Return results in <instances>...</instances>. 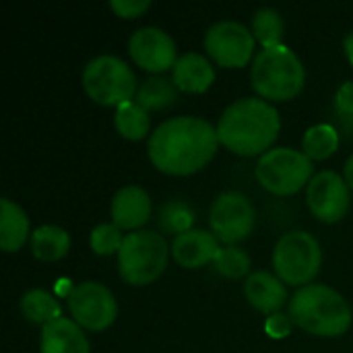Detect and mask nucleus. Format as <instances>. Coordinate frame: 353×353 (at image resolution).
I'll return each instance as SVG.
<instances>
[{
  "instance_id": "obj_1",
  "label": "nucleus",
  "mask_w": 353,
  "mask_h": 353,
  "mask_svg": "<svg viewBox=\"0 0 353 353\" xmlns=\"http://www.w3.org/2000/svg\"><path fill=\"white\" fill-rule=\"evenodd\" d=\"M217 128L199 116H176L161 122L149 137L151 163L168 176H190L217 153Z\"/></svg>"
},
{
  "instance_id": "obj_2",
  "label": "nucleus",
  "mask_w": 353,
  "mask_h": 353,
  "mask_svg": "<svg viewBox=\"0 0 353 353\" xmlns=\"http://www.w3.org/2000/svg\"><path fill=\"white\" fill-rule=\"evenodd\" d=\"M281 118L275 105L263 97H242L230 103L217 122V137L232 153L265 155L275 143Z\"/></svg>"
},
{
  "instance_id": "obj_3",
  "label": "nucleus",
  "mask_w": 353,
  "mask_h": 353,
  "mask_svg": "<svg viewBox=\"0 0 353 353\" xmlns=\"http://www.w3.org/2000/svg\"><path fill=\"white\" fill-rule=\"evenodd\" d=\"M290 319L302 331L316 337H339L352 327L347 300L325 283L300 288L290 300Z\"/></svg>"
},
{
  "instance_id": "obj_4",
  "label": "nucleus",
  "mask_w": 353,
  "mask_h": 353,
  "mask_svg": "<svg viewBox=\"0 0 353 353\" xmlns=\"http://www.w3.org/2000/svg\"><path fill=\"white\" fill-rule=\"evenodd\" d=\"M250 83L263 99L290 101L302 91L306 70L302 60L281 43L275 48H263L254 56L250 66Z\"/></svg>"
},
{
  "instance_id": "obj_5",
  "label": "nucleus",
  "mask_w": 353,
  "mask_h": 353,
  "mask_svg": "<svg viewBox=\"0 0 353 353\" xmlns=\"http://www.w3.org/2000/svg\"><path fill=\"white\" fill-rule=\"evenodd\" d=\"M170 246L159 232L137 230L124 236L118 252V273L128 285H149L168 267Z\"/></svg>"
},
{
  "instance_id": "obj_6",
  "label": "nucleus",
  "mask_w": 353,
  "mask_h": 353,
  "mask_svg": "<svg viewBox=\"0 0 353 353\" xmlns=\"http://www.w3.org/2000/svg\"><path fill=\"white\" fill-rule=\"evenodd\" d=\"M83 89L95 103L118 108L137 93V77L120 56L99 54L83 68Z\"/></svg>"
},
{
  "instance_id": "obj_7",
  "label": "nucleus",
  "mask_w": 353,
  "mask_h": 353,
  "mask_svg": "<svg viewBox=\"0 0 353 353\" xmlns=\"http://www.w3.org/2000/svg\"><path fill=\"white\" fill-rule=\"evenodd\" d=\"M314 165L312 159L294 147L269 149L256 161L254 176L259 184L277 196H292L310 184Z\"/></svg>"
},
{
  "instance_id": "obj_8",
  "label": "nucleus",
  "mask_w": 353,
  "mask_h": 353,
  "mask_svg": "<svg viewBox=\"0 0 353 353\" xmlns=\"http://www.w3.org/2000/svg\"><path fill=\"white\" fill-rule=\"evenodd\" d=\"M323 250L319 240L304 230H292L279 238L273 250L275 275L288 283L306 288L321 273Z\"/></svg>"
},
{
  "instance_id": "obj_9",
  "label": "nucleus",
  "mask_w": 353,
  "mask_h": 353,
  "mask_svg": "<svg viewBox=\"0 0 353 353\" xmlns=\"http://www.w3.org/2000/svg\"><path fill=\"white\" fill-rule=\"evenodd\" d=\"M256 223V211L250 199L240 190H225L217 194L209 209V225L213 236L228 244L236 246L246 240Z\"/></svg>"
},
{
  "instance_id": "obj_10",
  "label": "nucleus",
  "mask_w": 353,
  "mask_h": 353,
  "mask_svg": "<svg viewBox=\"0 0 353 353\" xmlns=\"http://www.w3.org/2000/svg\"><path fill=\"white\" fill-rule=\"evenodd\" d=\"M66 302L72 321L85 331H105L118 316V302L114 294L99 281H81L72 285Z\"/></svg>"
},
{
  "instance_id": "obj_11",
  "label": "nucleus",
  "mask_w": 353,
  "mask_h": 353,
  "mask_svg": "<svg viewBox=\"0 0 353 353\" xmlns=\"http://www.w3.org/2000/svg\"><path fill=\"white\" fill-rule=\"evenodd\" d=\"M254 33L240 21H217L205 33L209 58L223 68H242L254 52Z\"/></svg>"
},
{
  "instance_id": "obj_12",
  "label": "nucleus",
  "mask_w": 353,
  "mask_h": 353,
  "mask_svg": "<svg viewBox=\"0 0 353 353\" xmlns=\"http://www.w3.org/2000/svg\"><path fill=\"white\" fill-rule=\"evenodd\" d=\"M306 203L316 219L325 223L341 221L350 209V184L333 170L319 172L306 186Z\"/></svg>"
},
{
  "instance_id": "obj_13",
  "label": "nucleus",
  "mask_w": 353,
  "mask_h": 353,
  "mask_svg": "<svg viewBox=\"0 0 353 353\" xmlns=\"http://www.w3.org/2000/svg\"><path fill=\"white\" fill-rule=\"evenodd\" d=\"M128 54L137 66L149 72H163L168 68H174L180 58L172 35L155 25L141 27L130 35Z\"/></svg>"
},
{
  "instance_id": "obj_14",
  "label": "nucleus",
  "mask_w": 353,
  "mask_h": 353,
  "mask_svg": "<svg viewBox=\"0 0 353 353\" xmlns=\"http://www.w3.org/2000/svg\"><path fill=\"white\" fill-rule=\"evenodd\" d=\"M112 223L120 230L137 232L151 217V196L141 186H122L110 205Z\"/></svg>"
},
{
  "instance_id": "obj_15",
  "label": "nucleus",
  "mask_w": 353,
  "mask_h": 353,
  "mask_svg": "<svg viewBox=\"0 0 353 353\" xmlns=\"http://www.w3.org/2000/svg\"><path fill=\"white\" fill-rule=\"evenodd\" d=\"M219 252V240L213 236V232L192 228L186 234H180L174 238L172 244V256L174 261L184 269H199L215 261Z\"/></svg>"
},
{
  "instance_id": "obj_16",
  "label": "nucleus",
  "mask_w": 353,
  "mask_h": 353,
  "mask_svg": "<svg viewBox=\"0 0 353 353\" xmlns=\"http://www.w3.org/2000/svg\"><path fill=\"white\" fill-rule=\"evenodd\" d=\"M244 296L250 306H254L263 314H275L288 302L285 283L269 273V271H254L244 279Z\"/></svg>"
},
{
  "instance_id": "obj_17",
  "label": "nucleus",
  "mask_w": 353,
  "mask_h": 353,
  "mask_svg": "<svg viewBox=\"0 0 353 353\" xmlns=\"http://www.w3.org/2000/svg\"><path fill=\"white\" fill-rule=\"evenodd\" d=\"M172 81L184 93H205L215 83V66L207 56L186 52L174 64Z\"/></svg>"
},
{
  "instance_id": "obj_18",
  "label": "nucleus",
  "mask_w": 353,
  "mask_h": 353,
  "mask_svg": "<svg viewBox=\"0 0 353 353\" xmlns=\"http://www.w3.org/2000/svg\"><path fill=\"white\" fill-rule=\"evenodd\" d=\"M39 350L41 353H91L83 329L64 316L41 327Z\"/></svg>"
},
{
  "instance_id": "obj_19",
  "label": "nucleus",
  "mask_w": 353,
  "mask_h": 353,
  "mask_svg": "<svg viewBox=\"0 0 353 353\" xmlns=\"http://www.w3.org/2000/svg\"><path fill=\"white\" fill-rule=\"evenodd\" d=\"M29 238V217L10 199H0V248L19 252Z\"/></svg>"
},
{
  "instance_id": "obj_20",
  "label": "nucleus",
  "mask_w": 353,
  "mask_h": 353,
  "mask_svg": "<svg viewBox=\"0 0 353 353\" xmlns=\"http://www.w3.org/2000/svg\"><path fill=\"white\" fill-rule=\"evenodd\" d=\"M31 254L41 263H56L64 259L70 250V236L60 225H39L33 230L31 240Z\"/></svg>"
},
{
  "instance_id": "obj_21",
  "label": "nucleus",
  "mask_w": 353,
  "mask_h": 353,
  "mask_svg": "<svg viewBox=\"0 0 353 353\" xmlns=\"http://www.w3.org/2000/svg\"><path fill=\"white\" fill-rule=\"evenodd\" d=\"M19 308H21V314L33 323V325H50L58 319H62V306L60 302L56 300L54 294L41 290V288H35V290H29L23 294L21 302H19Z\"/></svg>"
},
{
  "instance_id": "obj_22",
  "label": "nucleus",
  "mask_w": 353,
  "mask_h": 353,
  "mask_svg": "<svg viewBox=\"0 0 353 353\" xmlns=\"http://www.w3.org/2000/svg\"><path fill=\"white\" fill-rule=\"evenodd\" d=\"M180 89L176 87V83L168 77H147L141 87L137 89L134 101L145 108L147 112H157V110H165L170 105L176 103Z\"/></svg>"
},
{
  "instance_id": "obj_23",
  "label": "nucleus",
  "mask_w": 353,
  "mask_h": 353,
  "mask_svg": "<svg viewBox=\"0 0 353 353\" xmlns=\"http://www.w3.org/2000/svg\"><path fill=\"white\" fill-rule=\"evenodd\" d=\"M114 126L116 130L128 139V141H141L149 134L151 128V116L145 108H141L137 101H126L116 108L114 114Z\"/></svg>"
},
{
  "instance_id": "obj_24",
  "label": "nucleus",
  "mask_w": 353,
  "mask_h": 353,
  "mask_svg": "<svg viewBox=\"0 0 353 353\" xmlns=\"http://www.w3.org/2000/svg\"><path fill=\"white\" fill-rule=\"evenodd\" d=\"M252 33L254 39L263 43V48H275L281 46V37H283V17L277 8L271 6H261L254 14H252Z\"/></svg>"
},
{
  "instance_id": "obj_25",
  "label": "nucleus",
  "mask_w": 353,
  "mask_h": 353,
  "mask_svg": "<svg viewBox=\"0 0 353 353\" xmlns=\"http://www.w3.org/2000/svg\"><path fill=\"white\" fill-rule=\"evenodd\" d=\"M339 147V132L331 124H314L304 132L302 149L310 159L323 161L331 157Z\"/></svg>"
},
{
  "instance_id": "obj_26",
  "label": "nucleus",
  "mask_w": 353,
  "mask_h": 353,
  "mask_svg": "<svg viewBox=\"0 0 353 353\" xmlns=\"http://www.w3.org/2000/svg\"><path fill=\"white\" fill-rule=\"evenodd\" d=\"M157 223L161 228V232L172 234V236H180L192 230L194 225V211L186 201H168L161 205L159 215H157Z\"/></svg>"
},
{
  "instance_id": "obj_27",
  "label": "nucleus",
  "mask_w": 353,
  "mask_h": 353,
  "mask_svg": "<svg viewBox=\"0 0 353 353\" xmlns=\"http://www.w3.org/2000/svg\"><path fill=\"white\" fill-rule=\"evenodd\" d=\"M213 265L228 279H246L250 271V256L246 250L238 246H225L219 248Z\"/></svg>"
},
{
  "instance_id": "obj_28",
  "label": "nucleus",
  "mask_w": 353,
  "mask_h": 353,
  "mask_svg": "<svg viewBox=\"0 0 353 353\" xmlns=\"http://www.w3.org/2000/svg\"><path fill=\"white\" fill-rule=\"evenodd\" d=\"M122 242H124V238L120 234V228L114 223H99L91 230V236H89L91 250L99 256L120 252Z\"/></svg>"
},
{
  "instance_id": "obj_29",
  "label": "nucleus",
  "mask_w": 353,
  "mask_h": 353,
  "mask_svg": "<svg viewBox=\"0 0 353 353\" xmlns=\"http://www.w3.org/2000/svg\"><path fill=\"white\" fill-rule=\"evenodd\" d=\"M151 6L149 0H110V8L122 19H137Z\"/></svg>"
},
{
  "instance_id": "obj_30",
  "label": "nucleus",
  "mask_w": 353,
  "mask_h": 353,
  "mask_svg": "<svg viewBox=\"0 0 353 353\" xmlns=\"http://www.w3.org/2000/svg\"><path fill=\"white\" fill-rule=\"evenodd\" d=\"M292 323H294V321L290 319V314L285 316V314L275 312V314H271V316L265 321V331H267V335L273 337V339H283V337L290 335Z\"/></svg>"
},
{
  "instance_id": "obj_31",
  "label": "nucleus",
  "mask_w": 353,
  "mask_h": 353,
  "mask_svg": "<svg viewBox=\"0 0 353 353\" xmlns=\"http://www.w3.org/2000/svg\"><path fill=\"white\" fill-rule=\"evenodd\" d=\"M335 110L341 118H353V81H345L335 93Z\"/></svg>"
},
{
  "instance_id": "obj_32",
  "label": "nucleus",
  "mask_w": 353,
  "mask_h": 353,
  "mask_svg": "<svg viewBox=\"0 0 353 353\" xmlns=\"http://www.w3.org/2000/svg\"><path fill=\"white\" fill-rule=\"evenodd\" d=\"M343 178H345V182L350 184V188L353 190V153L347 157V161L343 165Z\"/></svg>"
},
{
  "instance_id": "obj_33",
  "label": "nucleus",
  "mask_w": 353,
  "mask_h": 353,
  "mask_svg": "<svg viewBox=\"0 0 353 353\" xmlns=\"http://www.w3.org/2000/svg\"><path fill=\"white\" fill-rule=\"evenodd\" d=\"M343 50H345V56H347V60L352 62L353 66V31L343 39Z\"/></svg>"
}]
</instances>
